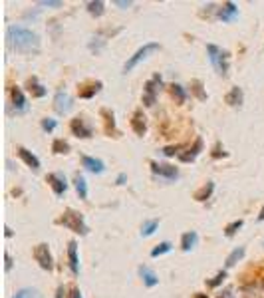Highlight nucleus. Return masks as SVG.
I'll return each mask as SVG.
<instances>
[{
    "label": "nucleus",
    "instance_id": "f257e3e1",
    "mask_svg": "<svg viewBox=\"0 0 264 298\" xmlns=\"http://www.w3.org/2000/svg\"><path fill=\"white\" fill-rule=\"evenodd\" d=\"M6 40L12 50L20 54H36L40 52V36L24 26H8L6 28Z\"/></svg>",
    "mask_w": 264,
    "mask_h": 298
},
{
    "label": "nucleus",
    "instance_id": "f03ea898",
    "mask_svg": "<svg viewBox=\"0 0 264 298\" xmlns=\"http://www.w3.org/2000/svg\"><path fill=\"white\" fill-rule=\"evenodd\" d=\"M56 225H62V227H66V229L77 233V235H88V233H90L88 225L84 221V215L77 213V211H74V209H66V211L62 213V217L56 219Z\"/></svg>",
    "mask_w": 264,
    "mask_h": 298
},
{
    "label": "nucleus",
    "instance_id": "7ed1b4c3",
    "mask_svg": "<svg viewBox=\"0 0 264 298\" xmlns=\"http://www.w3.org/2000/svg\"><path fill=\"white\" fill-rule=\"evenodd\" d=\"M159 48H161V46H159L157 42H147V44H143V46H141V48H139V50H137V52H135V54H133V56L129 58L125 64H123V74L131 72V70L135 68V66H137V64H139V62H143V60L149 56V54L157 52Z\"/></svg>",
    "mask_w": 264,
    "mask_h": 298
},
{
    "label": "nucleus",
    "instance_id": "20e7f679",
    "mask_svg": "<svg viewBox=\"0 0 264 298\" xmlns=\"http://www.w3.org/2000/svg\"><path fill=\"white\" fill-rule=\"evenodd\" d=\"M161 84H163V80H161L159 74H155L149 82H145V88H143V104L147 108L155 106V100H157V93L161 90Z\"/></svg>",
    "mask_w": 264,
    "mask_h": 298
},
{
    "label": "nucleus",
    "instance_id": "39448f33",
    "mask_svg": "<svg viewBox=\"0 0 264 298\" xmlns=\"http://www.w3.org/2000/svg\"><path fill=\"white\" fill-rule=\"evenodd\" d=\"M34 259L40 264V268L44 270H54V259H52V253H50V246L46 242H40L34 246Z\"/></svg>",
    "mask_w": 264,
    "mask_h": 298
},
{
    "label": "nucleus",
    "instance_id": "423d86ee",
    "mask_svg": "<svg viewBox=\"0 0 264 298\" xmlns=\"http://www.w3.org/2000/svg\"><path fill=\"white\" fill-rule=\"evenodd\" d=\"M72 108H74V97L68 92H58L54 95V110H56V113L66 115V113L72 112Z\"/></svg>",
    "mask_w": 264,
    "mask_h": 298
},
{
    "label": "nucleus",
    "instance_id": "0eeeda50",
    "mask_svg": "<svg viewBox=\"0 0 264 298\" xmlns=\"http://www.w3.org/2000/svg\"><path fill=\"white\" fill-rule=\"evenodd\" d=\"M70 130H72V133H74L75 137H80V139H90L92 133H94L92 126H88L84 117H74V119L70 121Z\"/></svg>",
    "mask_w": 264,
    "mask_h": 298
},
{
    "label": "nucleus",
    "instance_id": "6e6552de",
    "mask_svg": "<svg viewBox=\"0 0 264 298\" xmlns=\"http://www.w3.org/2000/svg\"><path fill=\"white\" fill-rule=\"evenodd\" d=\"M151 169L155 175H161L165 179H177L179 177V169L169 165V163H157V161H151Z\"/></svg>",
    "mask_w": 264,
    "mask_h": 298
},
{
    "label": "nucleus",
    "instance_id": "1a4fd4ad",
    "mask_svg": "<svg viewBox=\"0 0 264 298\" xmlns=\"http://www.w3.org/2000/svg\"><path fill=\"white\" fill-rule=\"evenodd\" d=\"M10 97H12V108L16 110V113H24L28 110V100H26V95L22 93L20 88L12 86L10 88Z\"/></svg>",
    "mask_w": 264,
    "mask_h": 298
},
{
    "label": "nucleus",
    "instance_id": "9d476101",
    "mask_svg": "<svg viewBox=\"0 0 264 298\" xmlns=\"http://www.w3.org/2000/svg\"><path fill=\"white\" fill-rule=\"evenodd\" d=\"M203 151V139L201 137H197L195 139V143L187 147L181 155H179V161H183V163H191V161H195L197 157H199V153Z\"/></svg>",
    "mask_w": 264,
    "mask_h": 298
},
{
    "label": "nucleus",
    "instance_id": "9b49d317",
    "mask_svg": "<svg viewBox=\"0 0 264 298\" xmlns=\"http://www.w3.org/2000/svg\"><path fill=\"white\" fill-rule=\"evenodd\" d=\"M46 181H48V185L52 187V191H54L56 195H64V193L68 191L66 177H64L62 173H50V175L46 177Z\"/></svg>",
    "mask_w": 264,
    "mask_h": 298
},
{
    "label": "nucleus",
    "instance_id": "f8f14e48",
    "mask_svg": "<svg viewBox=\"0 0 264 298\" xmlns=\"http://www.w3.org/2000/svg\"><path fill=\"white\" fill-rule=\"evenodd\" d=\"M131 130L137 133V135H145V131H147V117H145V113L141 112V110H135L131 115Z\"/></svg>",
    "mask_w": 264,
    "mask_h": 298
},
{
    "label": "nucleus",
    "instance_id": "ddd939ff",
    "mask_svg": "<svg viewBox=\"0 0 264 298\" xmlns=\"http://www.w3.org/2000/svg\"><path fill=\"white\" fill-rule=\"evenodd\" d=\"M16 153H18L20 159H22V161H24L28 167L32 169V171H38V169H40V159H38L32 151H28L26 147H22V145H20V147L16 149Z\"/></svg>",
    "mask_w": 264,
    "mask_h": 298
},
{
    "label": "nucleus",
    "instance_id": "4468645a",
    "mask_svg": "<svg viewBox=\"0 0 264 298\" xmlns=\"http://www.w3.org/2000/svg\"><path fill=\"white\" fill-rule=\"evenodd\" d=\"M217 14H219V18L223 20V22H230V20H234L239 16V8H236L234 2H225V4L217 10Z\"/></svg>",
    "mask_w": 264,
    "mask_h": 298
},
{
    "label": "nucleus",
    "instance_id": "2eb2a0df",
    "mask_svg": "<svg viewBox=\"0 0 264 298\" xmlns=\"http://www.w3.org/2000/svg\"><path fill=\"white\" fill-rule=\"evenodd\" d=\"M225 102L230 106V108H241L243 102H245V92H243V88H239V86L230 88V92L226 93Z\"/></svg>",
    "mask_w": 264,
    "mask_h": 298
},
{
    "label": "nucleus",
    "instance_id": "dca6fc26",
    "mask_svg": "<svg viewBox=\"0 0 264 298\" xmlns=\"http://www.w3.org/2000/svg\"><path fill=\"white\" fill-rule=\"evenodd\" d=\"M139 277H141L143 284H145L147 288H153V286H157V284H159V279H157L155 270L149 268L147 264H141V266H139Z\"/></svg>",
    "mask_w": 264,
    "mask_h": 298
},
{
    "label": "nucleus",
    "instance_id": "f3484780",
    "mask_svg": "<svg viewBox=\"0 0 264 298\" xmlns=\"http://www.w3.org/2000/svg\"><path fill=\"white\" fill-rule=\"evenodd\" d=\"M82 165L88 169V171H92V173H97V175L105 171V163L101 159L90 157V155H82Z\"/></svg>",
    "mask_w": 264,
    "mask_h": 298
},
{
    "label": "nucleus",
    "instance_id": "a211bd4d",
    "mask_svg": "<svg viewBox=\"0 0 264 298\" xmlns=\"http://www.w3.org/2000/svg\"><path fill=\"white\" fill-rule=\"evenodd\" d=\"M103 88V84L97 80V82H88V84H84V86H80V90H77V93H80V97H84V100H90V97H94L95 93L99 92Z\"/></svg>",
    "mask_w": 264,
    "mask_h": 298
},
{
    "label": "nucleus",
    "instance_id": "6ab92c4d",
    "mask_svg": "<svg viewBox=\"0 0 264 298\" xmlns=\"http://www.w3.org/2000/svg\"><path fill=\"white\" fill-rule=\"evenodd\" d=\"M68 264H70L72 275H77V272H80V261H77V242L75 241L68 242Z\"/></svg>",
    "mask_w": 264,
    "mask_h": 298
},
{
    "label": "nucleus",
    "instance_id": "aec40b11",
    "mask_svg": "<svg viewBox=\"0 0 264 298\" xmlns=\"http://www.w3.org/2000/svg\"><path fill=\"white\" fill-rule=\"evenodd\" d=\"M26 88H28V92L32 93V97H44L46 95V88L38 82V78H30L26 82Z\"/></svg>",
    "mask_w": 264,
    "mask_h": 298
},
{
    "label": "nucleus",
    "instance_id": "412c9836",
    "mask_svg": "<svg viewBox=\"0 0 264 298\" xmlns=\"http://www.w3.org/2000/svg\"><path fill=\"white\" fill-rule=\"evenodd\" d=\"M197 241H199V235H197L195 231H189V233H185V235L181 237V249H183L185 253H189V251L195 249Z\"/></svg>",
    "mask_w": 264,
    "mask_h": 298
},
{
    "label": "nucleus",
    "instance_id": "4be33fe9",
    "mask_svg": "<svg viewBox=\"0 0 264 298\" xmlns=\"http://www.w3.org/2000/svg\"><path fill=\"white\" fill-rule=\"evenodd\" d=\"M101 115L105 117V133L112 137V133H113V137H117V133L119 131L115 130V115H113V112H110V110H101Z\"/></svg>",
    "mask_w": 264,
    "mask_h": 298
},
{
    "label": "nucleus",
    "instance_id": "5701e85b",
    "mask_svg": "<svg viewBox=\"0 0 264 298\" xmlns=\"http://www.w3.org/2000/svg\"><path fill=\"white\" fill-rule=\"evenodd\" d=\"M74 187L75 191H77V195H80V199H88V183H86V179H84V175H80V173H75L74 175Z\"/></svg>",
    "mask_w": 264,
    "mask_h": 298
},
{
    "label": "nucleus",
    "instance_id": "b1692460",
    "mask_svg": "<svg viewBox=\"0 0 264 298\" xmlns=\"http://www.w3.org/2000/svg\"><path fill=\"white\" fill-rule=\"evenodd\" d=\"M213 191H215V183H213V181H207V185H203L199 191H195L193 197H195V201H201V203H203V201H207L208 197L213 195Z\"/></svg>",
    "mask_w": 264,
    "mask_h": 298
},
{
    "label": "nucleus",
    "instance_id": "393cba45",
    "mask_svg": "<svg viewBox=\"0 0 264 298\" xmlns=\"http://www.w3.org/2000/svg\"><path fill=\"white\" fill-rule=\"evenodd\" d=\"M169 92H171V95L175 97L177 104H185V102H187V92H185L183 86H179V84H171Z\"/></svg>",
    "mask_w": 264,
    "mask_h": 298
},
{
    "label": "nucleus",
    "instance_id": "a878e982",
    "mask_svg": "<svg viewBox=\"0 0 264 298\" xmlns=\"http://www.w3.org/2000/svg\"><path fill=\"white\" fill-rule=\"evenodd\" d=\"M86 8H88V12H90L92 16H95V18H99V16L105 12V4H103L101 0H92V2H88Z\"/></svg>",
    "mask_w": 264,
    "mask_h": 298
},
{
    "label": "nucleus",
    "instance_id": "bb28decb",
    "mask_svg": "<svg viewBox=\"0 0 264 298\" xmlns=\"http://www.w3.org/2000/svg\"><path fill=\"white\" fill-rule=\"evenodd\" d=\"M245 246H236V249H234V251H232V253H230V255H228V257H226V262H225V266L226 268H230V266H234V264H236V262L241 261V259H243V257H245Z\"/></svg>",
    "mask_w": 264,
    "mask_h": 298
},
{
    "label": "nucleus",
    "instance_id": "cd10ccee",
    "mask_svg": "<svg viewBox=\"0 0 264 298\" xmlns=\"http://www.w3.org/2000/svg\"><path fill=\"white\" fill-rule=\"evenodd\" d=\"M191 93H193L197 100H201V102L207 100V92L203 90V82H201V80H191Z\"/></svg>",
    "mask_w": 264,
    "mask_h": 298
},
{
    "label": "nucleus",
    "instance_id": "c85d7f7f",
    "mask_svg": "<svg viewBox=\"0 0 264 298\" xmlns=\"http://www.w3.org/2000/svg\"><path fill=\"white\" fill-rule=\"evenodd\" d=\"M207 52H208L210 62H213V66H215V70H219V62H221V54H223V50H221L219 46H215V44H208Z\"/></svg>",
    "mask_w": 264,
    "mask_h": 298
},
{
    "label": "nucleus",
    "instance_id": "c756f323",
    "mask_svg": "<svg viewBox=\"0 0 264 298\" xmlns=\"http://www.w3.org/2000/svg\"><path fill=\"white\" fill-rule=\"evenodd\" d=\"M159 229V219H151V221H145L143 227H141V237H151L155 231Z\"/></svg>",
    "mask_w": 264,
    "mask_h": 298
},
{
    "label": "nucleus",
    "instance_id": "7c9ffc66",
    "mask_svg": "<svg viewBox=\"0 0 264 298\" xmlns=\"http://www.w3.org/2000/svg\"><path fill=\"white\" fill-rule=\"evenodd\" d=\"M52 151H54L56 155H66V153H70V143L64 141V139H54Z\"/></svg>",
    "mask_w": 264,
    "mask_h": 298
},
{
    "label": "nucleus",
    "instance_id": "2f4dec72",
    "mask_svg": "<svg viewBox=\"0 0 264 298\" xmlns=\"http://www.w3.org/2000/svg\"><path fill=\"white\" fill-rule=\"evenodd\" d=\"M171 249H173V244H171L169 241H163V242H159L153 251H151V257L153 259H157V257H161V255H165V253H169Z\"/></svg>",
    "mask_w": 264,
    "mask_h": 298
},
{
    "label": "nucleus",
    "instance_id": "473e14b6",
    "mask_svg": "<svg viewBox=\"0 0 264 298\" xmlns=\"http://www.w3.org/2000/svg\"><path fill=\"white\" fill-rule=\"evenodd\" d=\"M12 298H44V296H42V292L36 290V288H20Z\"/></svg>",
    "mask_w": 264,
    "mask_h": 298
},
{
    "label": "nucleus",
    "instance_id": "72a5a7b5",
    "mask_svg": "<svg viewBox=\"0 0 264 298\" xmlns=\"http://www.w3.org/2000/svg\"><path fill=\"white\" fill-rule=\"evenodd\" d=\"M243 225H245V221H243V219H236V221L228 223L225 227V235H226V237H234V235H236V231H239V229H243Z\"/></svg>",
    "mask_w": 264,
    "mask_h": 298
},
{
    "label": "nucleus",
    "instance_id": "f704fd0d",
    "mask_svg": "<svg viewBox=\"0 0 264 298\" xmlns=\"http://www.w3.org/2000/svg\"><path fill=\"white\" fill-rule=\"evenodd\" d=\"M181 149H185V145H181V143L179 145H167V147H163V155L165 157H175V155L179 157L181 155Z\"/></svg>",
    "mask_w": 264,
    "mask_h": 298
},
{
    "label": "nucleus",
    "instance_id": "c9c22d12",
    "mask_svg": "<svg viewBox=\"0 0 264 298\" xmlns=\"http://www.w3.org/2000/svg\"><path fill=\"white\" fill-rule=\"evenodd\" d=\"M226 279V270H219L217 275H215V279H210L207 282V286L208 288H217L219 284H223V280Z\"/></svg>",
    "mask_w": 264,
    "mask_h": 298
},
{
    "label": "nucleus",
    "instance_id": "e433bc0d",
    "mask_svg": "<svg viewBox=\"0 0 264 298\" xmlns=\"http://www.w3.org/2000/svg\"><path fill=\"white\" fill-rule=\"evenodd\" d=\"M56 126H58L56 119H52V117H44V119H42V130L48 131V133L56 130Z\"/></svg>",
    "mask_w": 264,
    "mask_h": 298
},
{
    "label": "nucleus",
    "instance_id": "4c0bfd02",
    "mask_svg": "<svg viewBox=\"0 0 264 298\" xmlns=\"http://www.w3.org/2000/svg\"><path fill=\"white\" fill-rule=\"evenodd\" d=\"M215 159H219V157H228V151H225V149L221 147V143H217L215 145V149H213V153H210Z\"/></svg>",
    "mask_w": 264,
    "mask_h": 298
},
{
    "label": "nucleus",
    "instance_id": "58836bf2",
    "mask_svg": "<svg viewBox=\"0 0 264 298\" xmlns=\"http://www.w3.org/2000/svg\"><path fill=\"white\" fill-rule=\"evenodd\" d=\"M40 6H50V8H60V6H64V2L62 0H42V2H38Z\"/></svg>",
    "mask_w": 264,
    "mask_h": 298
},
{
    "label": "nucleus",
    "instance_id": "ea45409f",
    "mask_svg": "<svg viewBox=\"0 0 264 298\" xmlns=\"http://www.w3.org/2000/svg\"><path fill=\"white\" fill-rule=\"evenodd\" d=\"M4 270H6V272H10V270H12V259H10V255H8V253H4Z\"/></svg>",
    "mask_w": 264,
    "mask_h": 298
},
{
    "label": "nucleus",
    "instance_id": "a19ab883",
    "mask_svg": "<svg viewBox=\"0 0 264 298\" xmlns=\"http://www.w3.org/2000/svg\"><path fill=\"white\" fill-rule=\"evenodd\" d=\"M113 4L119 6V8H129V6H131V0H115Z\"/></svg>",
    "mask_w": 264,
    "mask_h": 298
},
{
    "label": "nucleus",
    "instance_id": "79ce46f5",
    "mask_svg": "<svg viewBox=\"0 0 264 298\" xmlns=\"http://www.w3.org/2000/svg\"><path fill=\"white\" fill-rule=\"evenodd\" d=\"M68 298H82L80 288H77V286H72V288H70V294H68Z\"/></svg>",
    "mask_w": 264,
    "mask_h": 298
},
{
    "label": "nucleus",
    "instance_id": "37998d69",
    "mask_svg": "<svg viewBox=\"0 0 264 298\" xmlns=\"http://www.w3.org/2000/svg\"><path fill=\"white\" fill-rule=\"evenodd\" d=\"M125 179H127V175H125V173H119V175H117V179H115V183H117V185H123V183H125Z\"/></svg>",
    "mask_w": 264,
    "mask_h": 298
},
{
    "label": "nucleus",
    "instance_id": "c03bdc74",
    "mask_svg": "<svg viewBox=\"0 0 264 298\" xmlns=\"http://www.w3.org/2000/svg\"><path fill=\"white\" fill-rule=\"evenodd\" d=\"M219 298H232V290H230V288H226L225 292H221V294H219Z\"/></svg>",
    "mask_w": 264,
    "mask_h": 298
},
{
    "label": "nucleus",
    "instance_id": "a18cd8bd",
    "mask_svg": "<svg viewBox=\"0 0 264 298\" xmlns=\"http://www.w3.org/2000/svg\"><path fill=\"white\" fill-rule=\"evenodd\" d=\"M64 294H66V288H64V286H58L56 298H64Z\"/></svg>",
    "mask_w": 264,
    "mask_h": 298
},
{
    "label": "nucleus",
    "instance_id": "49530a36",
    "mask_svg": "<svg viewBox=\"0 0 264 298\" xmlns=\"http://www.w3.org/2000/svg\"><path fill=\"white\" fill-rule=\"evenodd\" d=\"M4 235H6V237H8V239H10V237H12V231H10V227H6V229H4Z\"/></svg>",
    "mask_w": 264,
    "mask_h": 298
},
{
    "label": "nucleus",
    "instance_id": "de8ad7c7",
    "mask_svg": "<svg viewBox=\"0 0 264 298\" xmlns=\"http://www.w3.org/2000/svg\"><path fill=\"white\" fill-rule=\"evenodd\" d=\"M258 221H264V207L260 209V213H258Z\"/></svg>",
    "mask_w": 264,
    "mask_h": 298
},
{
    "label": "nucleus",
    "instance_id": "09e8293b",
    "mask_svg": "<svg viewBox=\"0 0 264 298\" xmlns=\"http://www.w3.org/2000/svg\"><path fill=\"white\" fill-rule=\"evenodd\" d=\"M195 298H208L207 294H201V292H197V294H195Z\"/></svg>",
    "mask_w": 264,
    "mask_h": 298
},
{
    "label": "nucleus",
    "instance_id": "8fccbe9b",
    "mask_svg": "<svg viewBox=\"0 0 264 298\" xmlns=\"http://www.w3.org/2000/svg\"><path fill=\"white\" fill-rule=\"evenodd\" d=\"M262 288H264V277H262Z\"/></svg>",
    "mask_w": 264,
    "mask_h": 298
}]
</instances>
